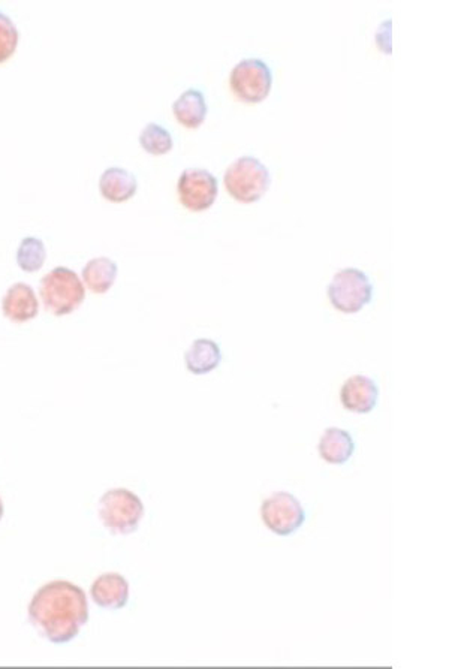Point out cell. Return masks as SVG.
Instances as JSON below:
<instances>
[{"label":"cell","mask_w":449,"mask_h":669,"mask_svg":"<svg viewBox=\"0 0 449 669\" xmlns=\"http://www.w3.org/2000/svg\"><path fill=\"white\" fill-rule=\"evenodd\" d=\"M29 620L36 632L50 643H69L89 622L86 593L69 581H50L33 595Z\"/></svg>","instance_id":"1"},{"label":"cell","mask_w":449,"mask_h":669,"mask_svg":"<svg viewBox=\"0 0 449 669\" xmlns=\"http://www.w3.org/2000/svg\"><path fill=\"white\" fill-rule=\"evenodd\" d=\"M39 294L48 312L54 316H65L81 306L86 298V288L74 270L56 267L42 277Z\"/></svg>","instance_id":"2"},{"label":"cell","mask_w":449,"mask_h":669,"mask_svg":"<svg viewBox=\"0 0 449 669\" xmlns=\"http://www.w3.org/2000/svg\"><path fill=\"white\" fill-rule=\"evenodd\" d=\"M224 182L229 195L240 203H256L271 185L267 165L256 156H240L226 168Z\"/></svg>","instance_id":"3"},{"label":"cell","mask_w":449,"mask_h":669,"mask_svg":"<svg viewBox=\"0 0 449 669\" xmlns=\"http://www.w3.org/2000/svg\"><path fill=\"white\" fill-rule=\"evenodd\" d=\"M99 518L114 535L137 532L144 517V503L128 488L108 490L99 500Z\"/></svg>","instance_id":"4"},{"label":"cell","mask_w":449,"mask_h":669,"mask_svg":"<svg viewBox=\"0 0 449 669\" xmlns=\"http://www.w3.org/2000/svg\"><path fill=\"white\" fill-rule=\"evenodd\" d=\"M327 295L339 312L354 315L372 301L373 283L360 268H343L328 283Z\"/></svg>","instance_id":"5"},{"label":"cell","mask_w":449,"mask_h":669,"mask_svg":"<svg viewBox=\"0 0 449 669\" xmlns=\"http://www.w3.org/2000/svg\"><path fill=\"white\" fill-rule=\"evenodd\" d=\"M261 520L274 535L289 536L303 527L306 511L294 494L277 491L262 502Z\"/></svg>","instance_id":"6"},{"label":"cell","mask_w":449,"mask_h":669,"mask_svg":"<svg viewBox=\"0 0 449 669\" xmlns=\"http://www.w3.org/2000/svg\"><path fill=\"white\" fill-rule=\"evenodd\" d=\"M229 84L238 98L246 102H259L270 93L273 72L265 60L246 57L232 68Z\"/></svg>","instance_id":"7"},{"label":"cell","mask_w":449,"mask_h":669,"mask_svg":"<svg viewBox=\"0 0 449 669\" xmlns=\"http://www.w3.org/2000/svg\"><path fill=\"white\" fill-rule=\"evenodd\" d=\"M180 203L191 212H204L215 204L219 183L206 168H186L177 182Z\"/></svg>","instance_id":"8"},{"label":"cell","mask_w":449,"mask_h":669,"mask_svg":"<svg viewBox=\"0 0 449 669\" xmlns=\"http://www.w3.org/2000/svg\"><path fill=\"white\" fill-rule=\"evenodd\" d=\"M378 400V384L369 376H351L340 388V403L354 414H370L378 406Z\"/></svg>","instance_id":"9"},{"label":"cell","mask_w":449,"mask_h":669,"mask_svg":"<svg viewBox=\"0 0 449 669\" xmlns=\"http://www.w3.org/2000/svg\"><path fill=\"white\" fill-rule=\"evenodd\" d=\"M2 312L9 321L23 324L39 313V300L29 283L18 282L9 286L2 298Z\"/></svg>","instance_id":"10"},{"label":"cell","mask_w":449,"mask_h":669,"mask_svg":"<svg viewBox=\"0 0 449 669\" xmlns=\"http://www.w3.org/2000/svg\"><path fill=\"white\" fill-rule=\"evenodd\" d=\"M93 602L104 610H122L129 601V583L123 575L102 574L90 587Z\"/></svg>","instance_id":"11"},{"label":"cell","mask_w":449,"mask_h":669,"mask_svg":"<svg viewBox=\"0 0 449 669\" xmlns=\"http://www.w3.org/2000/svg\"><path fill=\"white\" fill-rule=\"evenodd\" d=\"M137 177L122 167H110L99 179V191L110 203H125L137 194Z\"/></svg>","instance_id":"12"},{"label":"cell","mask_w":449,"mask_h":669,"mask_svg":"<svg viewBox=\"0 0 449 669\" xmlns=\"http://www.w3.org/2000/svg\"><path fill=\"white\" fill-rule=\"evenodd\" d=\"M222 363L221 346L212 339H197L185 354L186 369L192 375H209Z\"/></svg>","instance_id":"13"},{"label":"cell","mask_w":449,"mask_h":669,"mask_svg":"<svg viewBox=\"0 0 449 669\" xmlns=\"http://www.w3.org/2000/svg\"><path fill=\"white\" fill-rule=\"evenodd\" d=\"M318 451L322 460L340 466V464L348 463L354 455V438L346 430L330 427L319 439Z\"/></svg>","instance_id":"14"},{"label":"cell","mask_w":449,"mask_h":669,"mask_svg":"<svg viewBox=\"0 0 449 669\" xmlns=\"http://www.w3.org/2000/svg\"><path fill=\"white\" fill-rule=\"evenodd\" d=\"M207 111L206 96L195 87L185 90L173 104L174 116L186 128H198L206 120Z\"/></svg>","instance_id":"15"},{"label":"cell","mask_w":449,"mask_h":669,"mask_svg":"<svg viewBox=\"0 0 449 669\" xmlns=\"http://www.w3.org/2000/svg\"><path fill=\"white\" fill-rule=\"evenodd\" d=\"M117 271L119 267L116 261L107 256L90 259L83 268L84 285L95 294H105L113 288L117 279Z\"/></svg>","instance_id":"16"},{"label":"cell","mask_w":449,"mask_h":669,"mask_svg":"<svg viewBox=\"0 0 449 669\" xmlns=\"http://www.w3.org/2000/svg\"><path fill=\"white\" fill-rule=\"evenodd\" d=\"M47 249L44 241L38 237H26L21 240L17 250V264L26 273H36L44 267Z\"/></svg>","instance_id":"17"},{"label":"cell","mask_w":449,"mask_h":669,"mask_svg":"<svg viewBox=\"0 0 449 669\" xmlns=\"http://www.w3.org/2000/svg\"><path fill=\"white\" fill-rule=\"evenodd\" d=\"M140 144L150 155H164L174 146L173 135L159 123L150 122L144 126L140 134Z\"/></svg>","instance_id":"18"},{"label":"cell","mask_w":449,"mask_h":669,"mask_svg":"<svg viewBox=\"0 0 449 669\" xmlns=\"http://www.w3.org/2000/svg\"><path fill=\"white\" fill-rule=\"evenodd\" d=\"M18 29L5 12L0 11V63L6 62L17 50Z\"/></svg>","instance_id":"19"},{"label":"cell","mask_w":449,"mask_h":669,"mask_svg":"<svg viewBox=\"0 0 449 669\" xmlns=\"http://www.w3.org/2000/svg\"><path fill=\"white\" fill-rule=\"evenodd\" d=\"M391 23H393V20L387 18V20L382 21L381 26L376 30V42H378L381 50L382 45H384V39H387V44L391 47Z\"/></svg>","instance_id":"20"},{"label":"cell","mask_w":449,"mask_h":669,"mask_svg":"<svg viewBox=\"0 0 449 669\" xmlns=\"http://www.w3.org/2000/svg\"><path fill=\"white\" fill-rule=\"evenodd\" d=\"M3 517V502L2 499H0V520H2Z\"/></svg>","instance_id":"21"}]
</instances>
